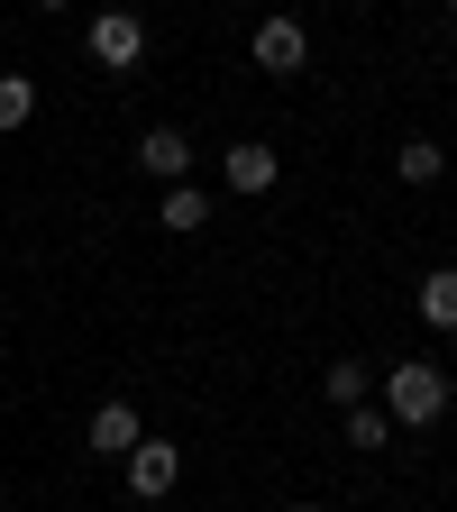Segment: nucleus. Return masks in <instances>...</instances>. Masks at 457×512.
<instances>
[{
  "label": "nucleus",
  "instance_id": "1",
  "mask_svg": "<svg viewBox=\"0 0 457 512\" xmlns=\"http://www.w3.org/2000/svg\"><path fill=\"white\" fill-rule=\"evenodd\" d=\"M457 412V375L439 357H403V366H384V421L394 430H439Z\"/></svg>",
  "mask_w": 457,
  "mask_h": 512
},
{
  "label": "nucleus",
  "instance_id": "2",
  "mask_svg": "<svg viewBox=\"0 0 457 512\" xmlns=\"http://www.w3.org/2000/svg\"><path fill=\"white\" fill-rule=\"evenodd\" d=\"M83 55L101 64V74H138V64H147V19L138 10H101L83 28Z\"/></svg>",
  "mask_w": 457,
  "mask_h": 512
},
{
  "label": "nucleus",
  "instance_id": "3",
  "mask_svg": "<svg viewBox=\"0 0 457 512\" xmlns=\"http://www.w3.org/2000/svg\"><path fill=\"white\" fill-rule=\"evenodd\" d=\"M247 55L266 64V74H302V64H311V28H302L293 10H266V19H256V37H247Z\"/></svg>",
  "mask_w": 457,
  "mask_h": 512
},
{
  "label": "nucleus",
  "instance_id": "4",
  "mask_svg": "<svg viewBox=\"0 0 457 512\" xmlns=\"http://www.w3.org/2000/svg\"><path fill=\"white\" fill-rule=\"evenodd\" d=\"M220 183L247 192V202H266V192L284 183V156H275L266 138H238V147H220Z\"/></svg>",
  "mask_w": 457,
  "mask_h": 512
},
{
  "label": "nucleus",
  "instance_id": "5",
  "mask_svg": "<svg viewBox=\"0 0 457 512\" xmlns=\"http://www.w3.org/2000/svg\"><path fill=\"white\" fill-rule=\"evenodd\" d=\"M183 485V448L174 439H138V448H128V494H138V503H165Z\"/></svg>",
  "mask_w": 457,
  "mask_h": 512
},
{
  "label": "nucleus",
  "instance_id": "6",
  "mask_svg": "<svg viewBox=\"0 0 457 512\" xmlns=\"http://www.w3.org/2000/svg\"><path fill=\"white\" fill-rule=\"evenodd\" d=\"M138 174H156V183H192V138H183V128H147V138H138Z\"/></svg>",
  "mask_w": 457,
  "mask_h": 512
},
{
  "label": "nucleus",
  "instance_id": "7",
  "mask_svg": "<svg viewBox=\"0 0 457 512\" xmlns=\"http://www.w3.org/2000/svg\"><path fill=\"white\" fill-rule=\"evenodd\" d=\"M156 229H174V238H202V229H211V192H202V183H165Z\"/></svg>",
  "mask_w": 457,
  "mask_h": 512
},
{
  "label": "nucleus",
  "instance_id": "8",
  "mask_svg": "<svg viewBox=\"0 0 457 512\" xmlns=\"http://www.w3.org/2000/svg\"><path fill=\"white\" fill-rule=\"evenodd\" d=\"M83 439L101 448V458H128V448H138V439H147V421H138V403H101Z\"/></svg>",
  "mask_w": 457,
  "mask_h": 512
},
{
  "label": "nucleus",
  "instance_id": "9",
  "mask_svg": "<svg viewBox=\"0 0 457 512\" xmlns=\"http://www.w3.org/2000/svg\"><path fill=\"white\" fill-rule=\"evenodd\" d=\"M421 330L457 339V266H421Z\"/></svg>",
  "mask_w": 457,
  "mask_h": 512
},
{
  "label": "nucleus",
  "instance_id": "10",
  "mask_svg": "<svg viewBox=\"0 0 457 512\" xmlns=\"http://www.w3.org/2000/svg\"><path fill=\"white\" fill-rule=\"evenodd\" d=\"M394 174H403L412 192H430V183L448 174V147H439V138H403V147H394Z\"/></svg>",
  "mask_w": 457,
  "mask_h": 512
},
{
  "label": "nucleus",
  "instance_id": "11",
  "mask_svg": "<svg viewBox=\"0 0 457 512\" xmlns=\"http://www.w3.org/2000/svg\"><path fill=\"white\" fill-rule=\"evenodd\" d=\"M320 394H330V403H339V412H357V403H366V394H375V366H366V357H339V366H330V375H320Z\"/></svg>",
  "mask_w": 457,
  "mask_h": 512
},
{
  "label": "nucleus",
  "instance_id": "12",
  "mask_svg": "<svg viewBox=\"0 0 457 512\" xmlns=\"http://www.w3.org/2000/svg\"><path fill=\"white\" fill-rule=\"evenodd\" d=\"M28 119H37V83H28V74H0V138L28 128Z\"/></svg>",
  "mask_w": 457,
  "mask_h": 512
},
{
  "label": "nucleus",
  "instance_id": "13",
  "mask_svg": "<svg viewBox=\"0 0 457 512\" xmlns=\"http://www.w3.org/2000/svg\"><path fill=\"white\" fill-rule=\"evenodd\" d=\"M348 448H366V458H375V448H394V421H384V403H357V412H348Z\"/></svg>",
  "mask_w": 457,
  "mask_h": 512
},
{
  "label": "nucleus",
  "instance_id": "14",
  "mask_svg": "<svg viewBox=\"0 0 457 512\" xmlns=\"http://www.w3.org/2000/svg\"><path fill=\"white\" fill-rule=\"evenodd\" d=\"M284 512H330V503H284Z\"/></svg>",
  "mask_w": 457,
  "mask_h": 512
},
{
  "label": "nucleus",
  "instance_id": "15",
  "mask_svg": "<svg viewBox=\"0 0 457 512\" xmlns=\"http://www.w3.org/2000/svg\"><path fill=\"white\" fill-rule=\"evenodd\" d=\"M37 10H74V0H37Z\"/></svg>",
  "mask_w": 457,
  "mask_h": 512
},
{
  "label": "nucleus",
  "instance_id": "16",
  "mask_svg": "<svg viewBox=\"0 0 457 512\" xmlns=\"http://www.w3.org/2000/svg\"><path fill=\"white\" fill-rule=\"evenodd\" d=\"M448 19H457V0H448Z\"/></svg>",
  "mask_w": 457,
  "mask_h": 512
},
{
  "label": "nucleus",
  "instance_id": "17",
  "mask_svg": "<svg viewBox=\"0 0 457 512\" xmlns=\"http://www.w3.org/2000/svg\"><path fill=\"white\" fill-rule=\"evenodd\" d=\"M448 165H457V147H448Z\"/></svg>",
  "mask_w": 457,
  "mask_h": 512
}]
</instances>
